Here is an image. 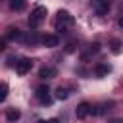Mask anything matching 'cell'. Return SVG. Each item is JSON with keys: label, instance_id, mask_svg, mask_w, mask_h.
Masks as SVG:
<instances>
[{"label": "cell", "instance_id": "5bb4252c", "mask_svg": "<svg viewBox=\"0 0 123 123\" xmlns=\"http://www.w3.org/2000/svg\"><path fill=\"white\" fill-rule=\"evenodd\" d=\"M121 46H123V44H121L119 38H113V40L110 42V50H111L113 54H119V52H121Z\"/></svg>", "mask_w": 123, "mask_h": 123}, {"label": "cell", "instance_id": "5b68a950", "mask_svg": "<svg viewBox=\"0 0 123 123\" xmlns=\"http://www.w3.org/2000/svg\"><path fill=\"white\" fill-rule=\"evenodd\" d=\"M37 98H38L42 104H50V102H52V98H50V88L44 86V85L38 86V88H37Z\"/></svg>", "mask_w": 123, "mask_h": 123}, {"label": "cell", "instance_id": "8992f818", "mask_svg": "<svg viewBox=\"0 0 123 123\" xmlns=\"http://www.w3.org/2000/svg\"><path fill=\"white\" fill-rule=\"evenodd\" d=\"M90 111H92V106H90V104H86V102H81V104L77 106V110H75V115H77L79 119H85Z\"/></svg>", "mask_w": 123, "mask_h": 123}, {"label": "cell", "instance_id": "3957f363", "mask_svg": "<svg viewBox=\"0 0 123 123\" xmlns=\"http://www.w3.org/2000/svg\"><path fill=\"white\" fill-rule=\"evenodd\" d=\"M31 67H33V60H31V58H21L19 62H15V73H17V75L29 73Z\"/></svg>", "mask_w": 123, "mask_h": 123}, {"label": "cell", "instance_id": "8fae6325", "mask_svg": "<svg viewBox=\"0 0 123 123\" xmlns=\"http://www.w3.org/2000/svg\"><path fill=\"white\" fill-rule=\"evenodd\" d=\"M6 37H8L10 40H19V38H21L23 35H21V31H19V29H15V27H10V29H8V35H6Z\"/></svg>", "mask_w": 123, "mask_h": 123}, {"label": "cell", "instance_id": "277c9868", "mask_svg": "<svg viewBox=\"0 0 123 123\" xmlns=\"http://www.w3.org/2000/svg\"><path fill=\"white\" fill-rule=\"evenodd\" d=\"M92 8H94V12L98 15H104V13L110 12V0H94L92 2Z\"/></svg>", "mask_w": 123, "mask_h": 123}, {"label": "cell", "instance_id": "9c48e42d", "mask_svg": "<svg viewBox=\"0 0 123 123\" xmlns=\"http://www.w3.org/2000/svg\"><path fill=\"white\" fill-rule=\"evenodd\" d=\"M111 71V67L108 65V63H96V67H94V73L98 75V77H104V75H108Z\"/></svg>", "mask_w": 123, "mask_h": 123}, {"label": "cell", "instance_id": "7c38bea8", "mask_svg": "<svg viewBox=\"0 0 123 123\" xmlns=\"http://www.w3.org/2000/svg\"><path fill=\"white\" fill-rule=\"evenodd\" d=\"M96 52H100V42H92V44H88L86 54H83V60H86L90 54H96Z\"/></svg>", "mask_w": 123, "mask_h": 123}, {"label": "cell", "instance_id": "ba28073f", "mask_svg": "<svg viewBox=\"0 0 123 123\" xmlns=\"http://www.w3.org/2000/svg\"><path fill=\"white\" fill-rule=\"evenodd\" d=\"M40 42H42L44 46H48V48H54V46H58V44H60V40H58V37H56V35H44V37L40 38Z\"/></svg>", "mask_w": 123, "mask_h": 123}, {"label": "cell", "instance_id": "52a82bcc", "mask_svg": "<svg viewBox=\"0 0 123 123\" xmlns=\"http://www.w3.org/2000/svg\"><path fill=\"white\" fill-rule=\"evenodd\" d=\"M58 75V71H56V67H50V65H44V67H40V71H38V77L40 79H54Z\"/></svg>", "mask_w": 123, "mask_h": 123}, {"label": "cell", "instance_id": "4fadbf2b", "mask_svg": "<svg viewBox=\"0 0 123 123\" xmlns=\"http://www.w3.org/2000/svg\"><path fill=\"white\" fill-rule=\"evenodd\" d=\"M25 2H27V0H12V2H10V8H12L13 12H21V10L25 8Z\"/></svg>", "mask_w": 123, "mask_h": 123}, {"label": "cell", "instance_id": "e0dca14e", "mask_svg": "<svg viewBox=\"0 0 123 123\" xmlns=\"http://www.w3.org/2000/svg\"><path fill=\"white\" fill-rule=\"evenodd\" d=\"M37 123H60V121H58L56 117H52V119H38Z\"/></svg>", "mask_w": 123, "mask_h": 123}, {"label": "cell", "instance_id": "6da1fadb", "mask_svg": "<svg viewBox=\"0 0 123 123\" xmlns=\"http://www.w3.org/2000/svg\"><path fill=\"white\" fill-rule=\"evenodd\" d=\"M46 13H48V10H46V6H37L33 12H31V17H29V25L31 27H38L44 19H46Z\"/></svg>", "mask_w": 123, "mask_h": 123}, {"label": "cell", "instance_id": "30bf717a", "mask_svg": "<svg viewBox=\"0 0 123 123\" xmlns=\"http://www.w3.org/2000/svg\"><path fill=\"white\" fill-rule=\"evenodd\" d=\"M19 117H21V111L15 110V108H10V110L6 111V119H8V121H17Z\"/></svg>", "mask_w": 123, "mask_h": 123}, {"label": "cell", "instance_id": "d6986e66", "mask_svg": "<svg viewBox=\"0 0 123 123\" xmlns=\"http://www.w3.org/2000/svg\"><path fill=\"white\" fill-rule=\"evenodd\" d=\"M113 123H123V121H113Z\"/></svg>", "mask_w": 123, "mask_h": 123}, {"label": "cell", "instance_id": "ac0fdd59", "mask_svg": "<svg viewBox=\"0 0 123 123\" xmlns=\"http://www.w3.org/2000/svg\"><path fill=\"white\" fill-rule=\"evenodd\" d=\"M117 23H119V27H121V29H123V17H121V19H119V21H117Z\"/></svg>", "mask_w": 123, "mask_h": 123}, {"label": "cell", "instance_id": "7a4b0ae2", "mask_svg": "<svg viewBox=\"0 0 123 123\" xmlns=\"http://www.w3.org/2000/svg\"><path fill=\"white\" fill-rule=\"evenodd\" d=\"M69 25H73V15L67 10H60L56 15V31H63Z\"/></svg>", "mask_w": 123, "mask_h": 123}, {"label": "cell", "instance_id": "9a60e30c", "mask_svg": "<svg viewBox=\"0 0 123 123\" xmlns=\"http://www.w3.org/2000/svg\"><path fill=\"white\" fill-rule=\"evenodd\" d=\"M56 98H58V100H67V98H69V90L60 86V88L56 90Z\"/></svg>", "mask_w": 123, "mask_h": 123}, {"label": "cell", "instance_id": "2e32d148", "mask_svg": "<svg viewBox=\"0 0 123 123\" xmlns=\"http://www.w3.org/2000/svg\"><path fill=\"white\" fill-rule=\"evenodd\" d=\"M6 96H8V85H6V83H2V86H0V102H4V100H6Z\"/></svg>", "mask_w": 123, "mask_h": 123}]
</instances>
